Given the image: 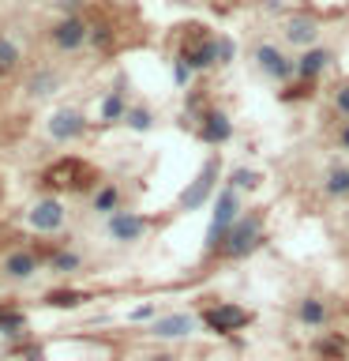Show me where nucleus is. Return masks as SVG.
<instances>
[{"instance_id":"obj_25","label":"nucleus","mask_w":349,"mask_h":361,"mask_svg":"<svg viewBox=\"0 0 349 361\" xmlns=\"http://www.w3.org/2000/svg\"><path fill=\"white\" fill-rule=\"evenodd\" d=\"M331 109H334L342 121H349V83H338V87H334V94H331Z\"/></svg>"},{"instance_id":"obj_21","label":"nucleus","mask_w":349,"mask_h":361,"mask_svg":"<svg viewBox=\"0 0 349 361\" xmlns=\"http://www.w3.org/2000/svg\"><path fill=\"white\" fill-rule=\"evenodd\" d=\"M225 185H233L236 192H241V196H244V192H255V188H259V169H248V166H236V169H233V173H229V177H225Z\"/></svg>"},{"instance_id":"obj_32","label":"nucleus","mask_w":349,"mask_h":361,"mask_svg":"<svg viewBox=\"0 0 349 361\" xmlns=\"http://www.w3.org/2000/svg\"><path fill=\"white\" fill-rule=\"evenodd\" d=\"M90 42H94V45H109V27H90Z\"/></svg>"},{"instance_id":"obj_5","label":"nucleus","mask_w":349,"mask_h":361,"mask_svg":"<svg viewBox=\"0 0 349 361\" xmlns=\"http://www.w3.org/2000/svg\"><path fill=\"white\" fill-rule=\"evenodd\" d=\"M323 38V27L319 19L308 16V11H297V16H289L286 23H281V45L286 49H312V45H319Z\"/></svg>"},{"instance_id":"obj_30","label":"nucleus","mask_w":349,"mask_h":361,"mask_svg":"<svg viewBox=\"0 0 349 361\" xmlns=\"http://www.w3.org/2000/svg\"><path fill=\"white\" fill-rule=\"evenodd\" d=\"M334 147L342 154H349V121H338V132H334Z\"/></svg>"},{"instance_id":"obj_13","label":"nucleus","mask_w":349,"mask_h":361,"mask_svg":"<svg viewBox=\"0 0 349 361\" xmlns=\"http://www.w3.org/2000/svg\"><path fill=\"white\" fill-rule=\"evenodd\" d=\"M27 222L42 233H56L64 226V203L61 200H38L27 214Z\"/></svg>"},{"instance_id":"obj_26","label":"nucleus","mask_w":349,"mask_h":361,"mask_svg":"<svg viewBox=\"0 0 349 361\" xmlns=\"http://www.w3.org/2000/svg\"><path fill=\"white\" fill-rule=\"evenodd\" d=\"M79 301H83V293H75V290H56V293H49V305H56V309H75Z\"/></svg>"},{"instance_id":"obj_10","label":"nucleus","mask_w":349,"mask_h":361,"mask_svg":"<svg viewBox=\"0 0 349 361\" xmlns=\"http://www.w3.org/2000/svg\"><path fill=\"white\" fill-rule=\"evenodd\" d=\"M196 132H199V140L207 147H225L233 140V117L225 109H207L196 121Z\"/></svg>"},{"instance_id":"obj_34","label":"nucleus","mask_w":349,"mask_h":361,"mask_svg":"<svg viewBox=\"0 0 349 361\" xmlns=\"http://www.w3.org/2000/svg\"><path fill=\"white\" fill-rule=\"evenodd\" d=\"M146 316H154V309H151V305H143V309H135V312H132V320H146Z\"/></svg>"},{"instance_id":"obj_7","label":"nucleus","mask_w":349,"mask_h":361,"mask_svg":"<svg viewBox=\"0 0 349 361\" xmlns=\"http://www.w3.org/2000/svg\"><path fill=\"white\" fill-rule=\"evenodd\" d=\"M146 230H151V222L143 219V214H135V211H113L109 219H106V233L113 237L117 245H135V241H143Z\"/></svg>"},{"instance_id":"obj_11","label":"nucleus","mask_w":349,"mask_h":361,"mask_svg":"<svg viewBox=\"0 0 349 361\" xmlns=\"http://www.w3.org/2000/svg\"><path fill=\"white\" fill-rule=\"evenodd\" d=\"M53 34V45L56 49H64V53H72V49H83V45L90 42V27L79 16H68V19H61L56 27L49 30Z\"/></svg>"},{"instance_id":"obj_18","label":"nucleus","mask_w":349,"mask_h":361,"mask_svg":"<svg viewBox=\"0 0 349 361\" xmlns=\"http://www.w3.org/2000/svg\"><path fill=\"white\" fill-rule=\"evenodd\" d=\"M34 271H38V259H34L30 252H23V248L4 256V275L8 279H30Z\"/></svg>"},{"instance_id":"obj_23","label":"nucleus","mask_w":349,"mask_h":361,"mask_svg":"<svg viewBox=\"0 0 349 361\" xmlns=\"http://www.w3.org/2000/svg\"><path fill=\"white\" fill-rule=\"evenodd\" d=\"M124 124H128L132 132H151V128H154V113L146 109V106H135V109H128Z\"/></svg>"},{"instance_id":"obj_33","label":"nucleus","mask_w":349,"mask_h":361,"mask_svg":"<svg viewBox=\"0 0 349 361\" xmlns=\"http://www.w3.org/2000/svg\"><path fill=\"white\" fill-rule=\"evenodd\" d=\"M323 354H342V338H331V343H323Z\"/></svg>"},{"instance_id":"obj_20","label":"nucleus","mask_w":349,"mask_h":361,"mask_svg":"<svg viewBox=\"0 0 349 361\" xmlns=\"http://www.w3.org/2000/svg\"><path fill=\"white\" fill-rule=\"evenodd\" d=\"M90 211H94V214H106V219H109L113 211H120V188L113 185V180H109V185H101V188L94 192V200H90Z\"/></svg>"},{"instance_id":"obj_2","label":"nucleus","mask_w":349,"mask_h":361,"mask_svg":"<svg viewBox=\"0 0 349 361\" xmlns=\"http://www.w3.org/2000/svg\"><path fill=\"white\" fill-rule=\"evenodd\" d=\"M252 61H255V72L259 75H267L270 83H297V56H293L286 45H278V42H255L252 45Z\"/></svg>"},{"instance_id":"obj_31","label":"nucleus","mask_w":349,"mask_h":361,"mask_svg":"<svg viewBox=\"0 0 349 361\" xmlns=\"http://www.w3.org/2000/svg\"><path fill=\"white\" fill-rule=\"evenodd\" d=\"M56 87V75H38L30 83V94H49V90Z\"/></svg>"},{"instance_id":"obj_1","label":"nucleus","mask_w":349,"mask_h":361,"mask_svg":"<svg viewBox=\"0 0 349 361\" xmlns=\"http://www.w3.org/2000/svg\"><path fill=\"white\" fill-rule=\"evenodd\" d=\"M244 214V196L236 192L233 185H222L218 196H214V211H210V226H207V237H203V256H218L225 237H229L233 222Z\"/></svg>"},{"instance_id":"obj_6","label":"nucleus","mask_w":349,"mask_h":361,"mask_svg":"<svg viewBox=\"0 0 349 361\" xmlns=\"http://www.w3.org/2000/svg\"><path fill=\"white\" fill-rule=\"evenodd\" d=\"M177 56H184V61L196 68V72H210V68H218V53H214V34H207L203 27H188L184 49H180Z\"/></svg>"},{"instance_id":"obj_29","label":"nucleus","mask_w":349,"mask_h":361,"mask_svg":"<svg viewBox=\"0 0 349 361\" xmlns=\"http://www.w3.org/2000/svg\"><path fill=\"white\" fill-rule=\"evenodd\" d=\"M0 331L19 335V331H23V316H15V312H0Z\"/></svg>"},{"instance_id":"obj_17","label":"nucleus","mask_w":349,"mask_h":361,"mask_svg":"<svg viewBox=\"0 0 349 361\" xmlns=\"http://www.w3.org/2000/svg\"><path fill=\"white\" fill-rule=\"evenodd\" d=\"M326 301H319V298H304V301H297V320L304 324V327H323L326 324Z\"/></svg>"},{"instance_id":"obj_22","label":"nucleus","mask_w":349,"mask_h":361,"mask_svg":"<svg viewBox=\"0 0 349 361\" xmlns=\"http://www.w3.org/2000/svg\"><path fill=\"white\" fill-rule=\"evenodd\" d=\"M214 53H218V68H229L236 61V42L229 34H214Z\"/></svg>"},{"instance_id":"obj_8","label":"nucleus","mask_w":349,"mask_h":361,"mask_svg":"<svg viewBox=\"0 0 349 361\" xmlns=\"http://www.w3.org/2000/svg\"><path fill=\"white\" fill-rule=\"evenodd\" d=\"M252 320V312L241 309V305H233V301H222V305H214V309L203 312V324L210 327L214 335H229V331H241V327Z\"/></svg>"},{"instance_id":"obj_28","label":"nucleus","mask_w":349,"mask_h":361,"mask_svg":"<svg viewBox=\"0 0 349 361\" xmlns=\"http://www.w3.org/2000/svg\"><path fill=\"white\" fill-rule=\"evenodd\" d=\"M53 271H79V256L75 252H56L53 256Z\"/></svg>"},{"instance_id":"obj_4","label":"nucleus","mask_w":349,"mask_h":361,"mask_svg":"<svg viewBox=\"0 0 349 361\" xmlns=\"http://www.w3.org/2000/svg\"><path fill=\"white\" fill-rule=\"evenodd\" d=\"M218 177H222V158L210 154L207 162H203V169L196 173V180L180 192V211H199L207 200L218 196Z\"/></svg>"},{"instance_id":"obj_9","label":"nucleus","mask_w":349,"mask_h":361,"mask_svg":"<svg viewBox=\"0 0 349 361\" xmlns=\"http://www.w3.org/2000/svg\"><path fill=\"white\" fill-rule=\"evenodd\" d=\"M334 64V49L331 45H312V49L297 53V83H319V75Z\"/></svg>"},{"instance_id":"obj_12","label":"nucleus","mask_w":349,"mask_h":361,"mask_svg":"<svg viewBox=\"0 0 349 361\" xmlns=\"http://www.w3.org/2000/svg\"><path fill=\"white\" fill-rule=\"evenodd\" d=\"M45 128H49V135L56 143H72V140H79V135L87 132V117L79 109H56Z\"/></svg>"},{"instance_id":"obj_27","label":"nucleus","mask_w":349,"mask_h":361,"mask_svg":"<svg viewBox=\"0 0 349 361\" xmlns=\"http://www.w3.org/2000/svg\"><path fill=\"white\" fill-rule=\"evenodd\" d=\"M191 75H196V68H191L184 56H177V61H173V83H177V87H188Z\"/></svg>"},{"instance_id":"obj_3","label":"nucleus","mask_w":349,"mask_h":361,"mask_svg":"<svg viewBox=\"0 0 349 361\" xmlns=\"http://www.w3.org/2000/svg\"><path fill=\"white\" fill-rule=\"evenodd\" d=\"M267 241V233H263V211H244L241 219L233 222V230L229 237H225V245H222V259H244V256H252L259 245Z\"/></svg>"},{"instance_id":"obj_15","label":"nucleus","mask_w":349,"mask_h":361,"mask_svg":"<svg viewBox=\"0 0 349 361\" xmlns=\"http://www.w3.org/2000/svg\"><path fill=\"white\" fill-rule=\"evenodd\" d=\"M323 196L326 200H349V166L331 162L323 173Z\"/></svg>"},{"instance_id":"obj_16","label":"nucleus","mask_w":349,"mask_h":361,"mask_svg":"<svg viewBox=\"0 0 349 361\" xmlns=\"http://www.w3.org/2000/svg\"><path fill=\"white\" fill-rule=\"evenodd\" d=\"M45 180H49V185H56V188H72V185H79V180H83V162H75V158H64V162L49 166Z\"/></svg>"},{"instance_id":"obj_35","label":"nucleus","mask_w":349,"mask_h":361,"mask_svg":"<svg viewBox=\"0 0 349 361\" xmlns=\"http://www.w3.org/2000/svg\"><path fill=\"white\" fill-rule=\"evenodd\" d=\"M151 361H173V357H151Z\"/></svg>"},{"instance_id":"obj_14","label":"nucleus","mask_w":349,"mask_h":361,"mask_svg":"<svg viewBox=\"0 0 349 361\" xmlns=\"http://www.w3.org/2000/svg\"><path fill=\"white\" fill-rule=\"evenodd\" d=\"M196 331V316L191 312H169V316H158L151 324V335L154 338H184Z\"/></svg>"},{"instance_id":"obj_24","label":"nucleus","mask_w":349,"mask_h":361,"mask_svg":"<svg viewBox=\"0 0 349 361\" xmlns=\"http://www.w3.org/2000/svg\"><path fill=\"white\" fill-rule=\"evenodd\" d=\"M15 64H19V45L11 38H0V75L15 72Z\"/></svg>"},{"instance_id":"obj_19","label":"nucleus","mask_w":349,"mask_h":361,"mask_svg":"<svg viewBox=\"0 0 349 361\" xmlns=\"http://www.w3.org/2000/svg\"><path fill=\"white\" fill-rule=\"evenodd\" d=\"M128 117V102H124V90L113 87L106 98H101V124H117Z\"/></svg>"}]
</instances>
